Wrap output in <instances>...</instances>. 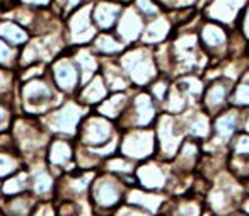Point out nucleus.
<instances>
[{
	"instance_id": "58836bf2",
	"label": "nucleus",
	"mask_w": 249,
	"mask_h": 216,
	"mask_svg": "<svg viewBox=\"0 0 249 216\" xmlns=\"http://www.w3.org/2000/svg\"><path fill=\"white\" fill-rule=\"evenodd\" d=\"M183 97L179 96V94L174 90L173 92V96H171V99H169V104H167V107H169L171 111H179V109H183Z\"/></svg>"
},
{
	"instance_id": "a878e982",
	"label": "nucleus",
	"mask_w": 249,
	"mask_h": 216,
	"mask_svg": "<svg viewBox=\"0 0 249 216\" xmlns=\"http://www.w3.org/2000/svg\"><path fill=\"white\" fill-rule=\"evenodd\" d=\"M104 96H106V89H104L103 80L101 79H94L82 92V99L86 100V102H96V100L103 99Z\"/></svg>"
},
{
	"instance_id": "5fc2aeb1",
	"label": "nucleus",
	"mask_w": 249,
	"mask_h": 216,
	"mask_svg": "<svg viewBox=\"0 0 249 216\" xmlns=\"http://www.w3.org/2000/svg\"><path fill=\"white\" fill-rule=\"evenodd\" d=\"M0 216H4V213H2V211H0Z\"/></svg>"
},
{
	"instance_id": "e433bc0d",
	"label": "nucleus",
	"mask_w": 249,
	"mask_h": 216,
	"mask_svg": "<svg viewBox=\"0 0 249 216\" xmlns=\"http://www.w3.org/2000/svg\"><path fill=\"white\" fill-rule=\"evenodd\" d=\"M176 216H198V206L195 204H183L176 211Z\"/></svg>"
},
{
	"instance_id": "6ab92c4d",
	"label": "nucleus",
	"mask_w": 249,
	"mask_h": 216,
	"mask_svg": "<svg viewBox=\"0 0 249 216\" xmlns=\"http://www.w3.org/2000/svg\"><path fill=\"white\" fill-rule=\"evenodd\" d=\"M118 12H120V5L107 4V2H101V4L96 7L94 19H96V22H97V26H99V28L107 29V28H111V26H113Z\"/></svg>"
},
{
	"instance_id": "72a5a7b5",
	"label": "nucleus",
	"mask_w": 249,
	"mask_h": 216,
	"mask_svg": "<svg viewBox=\"0 0 249 216\" xmlns=\"http://www.w3.org/2000/svg\"><path fill=\"white\" fill-rule=\"evenodd\" d=\"M191 133L196 136H207L208 133V121L205 116H196V119L191 123Z\"/></svg>"
},
{
	"instance_id": "de8ad7c7",
	"label": "nucleus",
	"mask_w": 249,
	"mask_h": 216,
	"mask_svg": "<svg viewBox=\"0 0 249 216\" xmlns=\"http://www.w3.org/2000/svg\"><path fill=\"white\" fill-rule=\"evenodd\" d=\"M19 4L24 5H36V7H41V5H48L50 0H19Z\"/></svg>"
},
{
	"instance_id": "09e8293b",
	"label": "nucleus",
	"mask_w": 249,
	"mask_h": 216,
	"mask_svg": "<svg viewBox=\"0 0 249 216\" xmlns=\"http://www.w3.org/2000/svg\"><path fill=\"white\" fill-rule=\"evenodd\" d=\"M60 5H62L63 9H72L73 5H77L80 2V0H56Z\"/></svg>"
},
{
	"instance_id": "a211bd4d",
	"label": "nucleus",
	"mask_w": 249,
	"mask_h": 216,
	"mask_svg": "<svg viewBox=\"0 0 249 216\" xmlns=\"http://www.w3.org/2000/svg\"><path fill=\"white\" fill-rule=\"evenodd\" d=\"M139 177L145 187H162L166 177L156 164H147L139 170Z\"/></svg>"
},
{
	"instance_id": "ea45409f",
	"label": "nucleus",
	"mask_w": 249,
	"mask_h": 216,
	"mask_svg": "<svg viewBox=\"0 0 249 216\" xmlns=\"http://www.w3.org/2000/svg\"><path fill=\"white\" fill-rule=\"evenodd\" d=\"M139 7L142 9L143 14L147 16H154L157 14V7L150 2V0H139Z\"/></svg>"
},
{
	"instance_id": "a18cd8bd",
	"label": "nucleus",
	"mask_w": 249,
	"mask_h": 216,
	"mask_svg": "<svg viewBox=\"0 0 249 216\" xmlns=\"http://www.w3.org/2000/svg\"><path fill=\"white\" fill-rule=\"evenodd\" d=\"M196 155V147L191 143H186L183 148V158H193Z\"/></svg>"
},
{
	"instance_id": "b1692460",
	"label": "nucleus",
	"mask_w": 249,
	"mask_h": 216,
	"mask_svg": "<svg viewBox=\"0 0 249 216\" xmlns=\"http://www.w3.org/2000/svg\"><path fill=\"white\" fill-rule=\"evenodd\" d=\"M18 58H19L18 48L11 46L9 43H5L4 39L0 38V66L12 68L14 65H18Z\"/></svg>"
},
{
	"instance_id": "6e6d98bb",
	"label": "nucleus",
	"mask_w": 249,
	"mask_h": 216,
	"mask_svg": "<svg viewBox=\"0 0 249 216\" xmlns=\"http://www.w3.org/2000/svg\"><path fill=\"white\" fill-rule=\"evenodd\" d=\"M0 198H2V191H0Z\"/></svg>"
},
{
	"instance_id": "8fccbe9b",
	"label": "nucleus",
	"mask_w": 249,
	"mask_h": 216,
	"mask_svg": "<svg viewBox=\"0 0 249 216\" xmlns=\"http://www.w3.org/2000/svg\"><path fill=\"white\" fill-rule=\"evenodd\" d=\"M244 31H246V34L249 36V11H248V16H246V21H244Z\"/></svg>"
},
{
	"instance_id": "0eeeda50",
	"label": "nucleus",
	"mask_w": 249,
	"mask_h": 216,
	"mask_svg": "<svg viewBox=\"0 0 249 216\" xmlns=\"http://www.w3.org/2000/svg\"><path fill=\"white\" fill-rule=\"evenodd\" d=\"M0 38L14 48H19L29 41V33L12 19H0Z\"/></svg>"
},
{
	"instance_id": "f3484780",
	"label": "nucleus",
	"mask_w": 249,
	"mask_h": 216,
	"mask_svg": "<svg viewBox=\"0 0 249 216\" xmlns=\"http://www.w3.org/2000/svg\"><path fill=\"white\" fill-rule=\"evenodd\" d=\"M16 89V73L14 68L0 66V100L12 104Z\"/></svg>"
},
{
	"instance_id": "c756f323",
	"label": "nucleus",
	"mask_w": 249,
	"mask_h": 216,
	"mask_svg": "<svg viewBox=\"0 0 249 216\" xmlns=\"http://www.w3.org/2000/svg\"><path fill=\"white\" fill-rule=\"evenodd\" d=\"M77 63H79L80 66H82L84 70V80L87 82V79H89L90 75H92V72L96 70V60L92 58V55L87 51H80L79 55H77Z\"/></svg>"
},
{
	"instance_id": "9b49d317",
	"label": "nucleus",
	"mask_w": 249,
	"mask_h": 216,
	"mask_svg": "<svg viewBox=\"0 0 249 216\" xmlns=\"http://www.w3.org/2000/svg\"><path fill=\"white\" fill-rule=\"evenodd\" d=\"M0 191H2V196H16L29 191V172L21 168L14 175L0 181Z\"/></svg>"
},
{
	"instance_id": "bb28decb",
	"label": "nucleus",
	"mask_w": 249,
	"mask_h": 216,
	"mask_svg": "<svg viewBox=\"0 0 249 216\" xmlns=\"http://www.w3.org/2000/svg\"><path fill=\"white\" fill-rule=\"evenodd\" d=\"M235 126H237V116L234 113H229L225 116H222L217 121V131L224 140H227L232 133H234Z\"/></svg>"
},
{
	"instance_id": "f704fd0d",
	"label": "nucleus",
	"mask_w": 249,
	"mask_h": 216,
	"mask_svg": "<svg viewBox=\"0 0 249 216\" xmlns=\"http://www.w3.org/2000/svg\"><path fill=\"white\" fill-rule=\"evenodd\" d=\"M210 201H212V204H213L215 209L222 211V209L225 208V204H227V196H225L224 191H213L210 196Z\"/></svg>"
},
{
	"instance_id": "2eb2a0df",
	"label": "nucleus",
	"mask_w": 249,
	"mask_h": 216,
	"mask_svg": "<svg viewBox=\"0 0 249 216\" xmlns=\"http://www.w3.org/2000/svg\"><path fill=\"white\" fill-rule=\"evenodd\" d=\"M29 189L35 196L48 194L53 189V177L45 168H36L35 172H29Z\"/></svg>"
},
{
	"instance_id": "3c124183",
	"label": "nucleus",
	"mask_w": 249,
	"mask_h": 216,
	"mask_svg": "<svg viewBox=\"0 0 249 216\" xmlns=\"http://www.w3.org/2000/svg\"><path fill=\"white\" fill-rule=\"evenodd\" d=\"M123 216H147V215H142V213H137V211H128V213H124Z\"/></svg>"
},
{
	"instance_id": "39448f33",
	"label": "nucleus",
	"mask_w": 249,
	"mask_h": 216,
	"mask_svg": "<svg viewBox=\"0 0 249 216\" xmlns=\"http://www.w3.org/2000/svg\"><path fill=\"white\" fill-rule=\"evenodd\" d=\"M35 208V194L28 191L0 198V211L4 213V216H31Z\"/></svg>"
},
{
	"instance_id": "f8f14e48",
	"label": "nucleus",
	"mask_w": 249,
	"mask_h": 216,
	"mask_svg": "<svg viewBox=\"0 0 249 216\" xmlns=\"http://www.w3.org/2000/svg\"><path fill=\"white\" fill-rule=\"evenodd\" d=\"M111 126L104 119H90L84 126V140L89 145H99L109 138Z\"/></svg>"
},
{
	"instance_id": "20e7f679",
	"label": "nucleus",
	"mask_w": 249,
	"mask_h": 216,
	"mask_svg": "<svg viewBox=\"0 0 249 216\" xmlns=\"http://www.w3.org/2000/svg\"><path fill=\"white\" fill-rule=\"evenodd\" d=\"M123 65H124V68H126V72L130 73V77H132L137 83L149 82L154 77V73H156L152 60L143 51H135V53H130L128 56H124Z\"/></svg>"
},
{
	"instance_id": "dca6fc26",
	"label": "nucleus",
	"mask_w": 249,
	"mask_h": 216,
	"mask_svg": "<svg viewBox=\"0 0 249 216\" xmlns=\"http://www.w3.org/2000/svg\"><path fill=\"white\" fill-rule=\"evenodd\" d=\"M72 158V148L67 141L63 140H56L50 145V151H48V160L52 165L55 167H63L67 165Z\"/></svg>"
},
{
	"instance_id": "473e14b6",
	"label": "nucleus",
	"mask_w": 249,
	"mask_h": 216,
	"mask_svg": "<svg viewBox=\"0 0 249 216\" xmlns=\"http://www.w3.org/2000/svg\"><path fill=\"white\" fill-rule=\"evenodd\" d=\"M96 46H97V50H101L103 53H116L121 50L120 43H116L113 38H109V36H101L96 41Z\"/></svg>"
},
{
	"instance_id": "4be33fe9",
	"label": "nucleus",
	"mask_w": 249,
	"mask_h": 216,
	"mask_svg": "<svg viewBox=\"0 0 249 216\" xmlns=\"http://www.w3.org/2000/svg\"><path fill=\"white\" fill-rule=\"evenodd\" d=\"M169 33V22L166 19H156L152 24L147 28V31L143 33V41L147 43H156L164 39Z\"/></svg>"
},
{
	"instance_id": "c85d7f7f",
	"label": "nucleus",
	"mask_w": 249,
	"mask_h": 216,
	"mask_svg": "<svg viewBox=\"0 0 249 216\" xmlns=\"http://www.w3.org/2000/svg\"><path fill=\"white\" fill-rule=\"evenodd\" d=\"M12 121H14V114H12V104L0 100V133H5V131H9Z\"/></svg>"
},
{
	"instance_id": "5701e85b",
	"label": "nucleus",
	"mask_w": 249,
	"mask_h": 216,
	"mask_svg": "<svg viewBox=\"0 0 249 216\" xmlns=\"http://www.w3.org/2000/svg\"><path fill=\"white\" fill-rule=\"evenodd\" d=\"M135 107H137V119H139V124H149L154 117V109H152V104H150L149 97L139 96Z\"/></svg>"
},
{
	"instance_id": "c03bdc74",
	"label": "nucleus",
	"mask_w": 249,
	"mask_h": 216,
	"mask_svg": "<svg viewBox=\"0 0 249 216\" xmlns=\"http://www.w3.org/2000/svg\"><path fill=\"white\" fill-rule=\"evenodd\" d=\"M109 168H113V170L126 172V170H130V165L126 164V162H123V160H113V162H109Z\"/></svg>"
},
{
	"instance_id": "393cba45",
	"label": "nucleus",
	"mask_w": 249,
	"mask_h": 216,
	"mask_svg": "<svg viewBox=\"0 0 249 216\" xmlns=\"http://www.w3.org/2000/svg\"><path fill=\"white\" fill-rule=\"evenodd\" d=\"M128 201L132 202V204L145 206V208H149L150 211H156V209L159 208V204H160V201H162V199H160L159 196L143 194V192H140V191H133L132 194H130Z\"/></svg>"
},
{
	"instance_id": "9d476101",
	"label": "nucleus",
	"mask_w": 249,
	"mask_h": 216,
	"mask_svg": "<svg viewBox=\"0 0 249 216\" xmlns=\"http://www.w3.org/2000/svg\"><path fill=\"white\" fill-rule=\"evenodd\" d=\"M242 4H244V0H215L208 9V16L218 19V21L232 22Z\"/></svg>"
},
{
	"instance_id": "7ed1b4c3",
	"label": "nucleus",
	"mask_w": 249,
	"mask_h": 216,
	"mask_svg": "<svg viewBox=\"0 0 249 216\" xmlns=\"http://www.w3.org/2000/svg\"><path fill=\"white\" fill-rule=\"evenodd\" d=\"M82 116V109L75 104H65L62 109H56L46 117V126L55 133H73L77 123Z\"/></svg>"
},
{
	"instance_id": "79ce46f5",
	"label": "nucleus",
	"mask_w": 249,
	"mask_h": 216,
	"mask_svg": "<svg viewBox=\"0 0 249 216\" xmlns=\"http://www.w3.org/2000/svg\"><path fill=\"white\" fill-rule=\"evenodd\" d=\"M183 87H184V89H186L190 94H198V92L201 90L200 82H198V80H193V79L184 80V82H183Z\"/></svg>"
},
{
	"instance_id": "f257e3e1",
	"label": "nucleus",
	"mask_w": 249,
	"mask_h": 216,
	"mask_svg": "<svg viewBox=\"0 0 249 216\" xmlns=\"http://www.w3.org/2000/svg\"><path fill=\"white\" fill-rule=\"evenodd\" d=\"M9 131L14 140L16 150L21 157H33L46 143L45 134L39 131L38 124H35V121H29L28 117H16Z\"/></svg>"
},
{
	"instance_id": "4468645a",
	"label": "nucleus",
	"mask_w": 249,
	"mask_h": 216,
	"mask_svg": "<svg viewBox=\"0 0 249 216\" xmlns=\"http://www.w3.org/2000/svg\"><path fill=\"white\" fill-rule=\"evenodd\" d=\"M118 31H120L121 38H123L124 41H133V39L139 38L140 33H142V19L133 11H128L123 16V19H121Z\"/></svg>"
},
{
	"instance_id": "6e6552de",
	"label": "nucleus",
	"mask_w": 249,
	"mask_h": 216,
	"mask_svg": "<svg viewBox=\"0 0 249 216\" xmlns=\"http://www.w3.org/2000/svg\"><path fill=\"white\" fill-rule=\"evenodd\" d=\"M90 7L80 9L79 12L72 16L70 19V31H72V39L77 43H84L94 36V29L90 28V19H89Z\"/></svg>"
},
{
	"instance_id": "cd10ccee",
	"label": "nucleus",
	"mask_w": 249,
	"mask_h": 216,
	"mask_svg": "<svg viewBox=\"0 0 249 216\" xmlns=\"http://www.w3.org/2000/svg\"><path fill=\"white\" fill-rule=\"evenodd\" d=\"M203 39L207 41V45L218 46L225 41V34L220 28H217V26H207V28L203 29Z\"/></svg>"
},
{
	"instance_id": "7c9ffc66",
	"label": "nucleus",
	"mask_w": 249,
	"mask_h": 216,
	"mask_svg": "<svg viewBox=\"0 0 249 216\" xmlns=\"http://www.w3.org/2000/svg\"><path fill=\"white\" fill-rule=\"evenodd\" d=\"M124 102V97L123 96H114L113 99L106 100V102L101 106V113H104L106 116H116L118 111H120L121 104Z\"/></svg>"
},
{
	"instance_id": "423d86ee",
	"label": "nucleus",
	"mask_w": 249,
	"mask_h": 216,
	"mask_svg": "<svg viewBox=\"0 0 249 216\" xmlns=\"http://www.w3.org/2000/svg\"><path fill=\"white\" fill-rule=\"evenodd\" d=\"M154 138L150 133H135L130 134L123 143V151L133 158H142L152 151Z\"/></svg>"
},
{
	"instance_id": "4c0bfd02",
	"label": "nucleus",
	"mask_w": 249,
	"mask_h": 216,
	"mask_svg": "<svg viewBox=\"0 0 249 216\" xmlns=\"http://www.w3.org/2000/svg\"><path fill=\"white\" fill-rule=\"evenodd\" d=\"M235 102L249 104V85H241L235 92Z\"/></svg>"
},
{
	"instance_id": "a19ab883",
	"label": "nucleus",
	"mask_w": 249,
	"mask_h": 216,
	"mask_svg": "<svg viewBox=\"0 0 249 216\" xmlns=\"http://www.w3.org/2000/svg\"><path fill=\"white\" fill-rule=\"evenodd\" d=\"M31 216H55V211H53L52 206L43 204V206H38V208H35V211H33Z\"/></svg>"
},
{
	"instance_id": "ddd939ff",
	"label": "nucleus",
	"mask_w": 249,
	"mask_h": 216,
	"mask_svg": "<svg viewBox=\"0 0 249 216\" xmlns=\"http://www.w3.org/2000/svg\"><path fill=\"white\" fill-rule=\"evenodd\" d=\"M22 168V158L16 150L0 148V181L11 177Z\"/></svg>"
},
{
	"instance_id": "37998d69",
	"label": "nucleus",
	"mask_w": 249,
	"mask_h": 216,
	"mask_svg": "<svg viewBox=\"0 0 249 216\" xmlns=\"http://www.w3.org/2000/svg\"><path fill=\"white\" fill-rule=\"evenodd\" d=\"M235 151L237 153H249V136H241L235 143Z\"/></svg>"
},
{
	"instance_id": "aec40b11",
	"label": "nucleus",
	"mask_w": 249,
	"mask_h": 216,
	"mask_svg": "<svg viewBox=\"0 0 249 216\" xmlns=\"http://www.w3.org/2000/svg\"><path fill=\"white\" fill-rule=\"evenodd\" d=\"M118 187L111 181H103L96 185V199L101 206H111L118 201Z\"/></svg>"
},
{
	"instance_id": "49530a36",
	"label": "nucleus",
	"mask_w": 249,
	"mask_h": 216,
	"mask_svg": "<svg viewBox=\"0 0 249 216\" xmlns=\"http://www.w3.org/2000/svg\"><path fill=\"white\" fill-rule=\"evenodd\" d=\"M166 89H167V85L164 82L156 83V85H154V94L157 96V99H162L164 94H166Z\"/></svg>"
},
{
	"instance_id": "2f4dec72",
	"label": "nucleus",
	"mask_w": 249,
	"mask_h": 216,
	"mask_svg": "<svg viewBox=\"0 0 249 216\" xmlns=\"http://www.w3.org/2000/svg\"><path fill=\"white\" fill-rule=\"evenodd\" d=\"M225 94H227V89L224 85H213L208 90V96H207L208 106H218L220 102H224Z\"/></svg>"
},
{
	"instance_id": "412c9836",
	"label": "nucleus",
	"mask_w": 249,
	"mask_h": 216,
	"mask_svg": "<svg viewBox=\"0 0 249 216\" xmlns=\"http://www.w3.org/2000/svg\"><path fill=\"white\" fill-rule=\"evenodd\" d=\"M159 134H160V143H162L164 151L173 153L176 150L178 143H179V138L173 134V121L162 119V123L159 126Z\"/></svg>"
},
{
	"instance_id": "c9c22d12",
	"label": "nucleus",
	"mask_w": 249,
	"mask_h": 216,
	"mask_svg": "<svg viewBox=\"0 0 249 216\" xmlns=\"http://www.w3.org/2000/svg\"><path fill=\"white\" fill-rule=\"evenodd\" d=\"M79 215V206L75 202H63L60 204L58 216H77Z\"/></svg>"
},
{
	"instance_id": "f03ea898",
	"label": "nucleus",
	"mask_w": 249,
	"mask_h": 216,
	"mask_svg": "<svg viewBox=\"0 0 249 216\" xmlns=\"http://www.w3.org/2000/svg\"><path fill=\"white\" fill-rule=\"evenodd\" d=\"M19 97H21V104L24 107V111L29 114L46 113L55 104L56 99L50 83L39 79V77L38 79L24 80L21 85Z\"/></svg>"
},
{
	"instance_id": "4d7b16f0",
	"label": "nucleus",
	"mask_w": 249,
	"mask_h": 216,
	"mask_svg": "<svg viewBox=\"0 0 249 216\" xmlns=\"http://www.w3.org/2000/svg\"><path fill=\"white\" fill-rule=\"evenodd\" d=\"M248 130H249V121H248Z\"/></svg>"
},
{
	"instance_id": "864d4df0",
	"label": "nucleus",
	"mask_w": 249,
	"mask_h": 216,
	"mask_svg": "<svg viewBox=\"0 0 249 216\" xmlns=\"http://www.w3.org/2000/svg\"><path fill=\"white\" fill-rule=\"evenodd\" d=\"M246 209H248V213H249V201H248V204H246Z\"/></svg>"
},
{
	"instance_id": "603ef678",
	"label": "nucleus",
	"mask_w": 249,
	"mask_h": 216,
	"mask_svg": "<svg viewBox=\"0 0 249 216\" xmlns=\"http://www.w3.org/2000/svg\"><path fill=\"white\" fill-rule=\"evenodd\" d=\"M178 4H179V2H191V0H176Z\"/></svg>"
},
{
	"instance_id": "1a4fd4ad",
	"label": "nucleus",
	"mask_w": 249,
	"mask_h": 216,
	"mask_svg": "<svg viewBox=\"0 0 249 216\" xmlns=\"http://www.w3.org/2000/svg\"><path fill=\"white\" fill-rule=\"evenodd\" d=\"M53 79L62 90H73L77 85V70L72 62L60 60L53 66Z\"/></svg>"
}]
</instances>
